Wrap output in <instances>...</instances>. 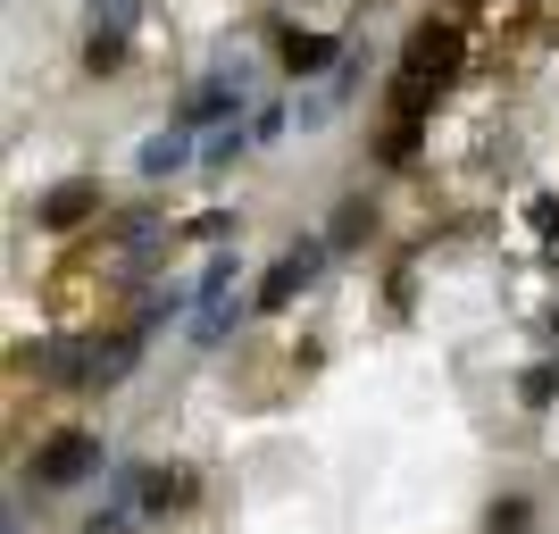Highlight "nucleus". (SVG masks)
I'll return each instance as SVG.
<instances>
[{
    "label": "nucleus",
    "mask_w": 559,
    "mask_h": 534,
    "mask_svg": "<svg viewBox=\"0 0 559 534\" xmlns=\"http://www.w3.org/2000/svg\"><path fill=\"white\" fill-rule=\"evenodd\" d=\"M100 217H109L100 176H59L50 192H34V234H50V242H84V234H100Z\"/></svg>",
    "instance_id": "39448f33"
},
{
    "label": "nucleus",
    "mask_w": 559,
    "mask_h": 534,
    "mask_svg": "<svg viewBox=\"0 0 559 534\" xmlns=\"http://www.w3.org/2000/svg\"><path fill=\"white\" fill-rule=\"evenodd\" d=\"M535 334H543V351H559V301L543 309V325H535Z\"/></svg>",
    "instance_id": "412c9836"
},
{
    "label": "nucleus",
    "mask_w": 559,
    "mask_h": 534,
    "mask_svg": "<svg viewBox=\"0 0 559 534\" xmlns=\"http://www.w3.org/2000/svg\"><path fill=\"white\" fill-rule=\"evenodd\" d=\"M176 226H185V242H210V251H234V242H242V210H226V201L176 217Z\"/></svg>",
    "instance_id": "2eb2a0df"
},
{
    "label": "nucleus",
    "mask_w": 559,
    "mask_h": 534,
    "mask_svg": "<svg viewBox=\"0 0 559 534\" xmlns=\"http://www.w3.org/2000/svg\"><path fill=\"white\" fill-rule=\"evenodd\" d=\"M376 226H384V201H376V192L359 185V192H343V201H334V217H326L318 234L334 242V259H359V251L376 242Z\"/></svg>",
    "instance_id": "9d476101"
},
{
    "label": "nucleus",
    "mask_w": 559,
    "mask_h": 534,
    "mask_svg": "<svg viewBox=\"0 0 559 534\" xmlns=\"http://www.w3.org/2000/svg\"><path fill=\"white\" fill-rule=\"evenodd\" d=\"M126 526H142V518L126 510V501H100V510L84 518V526H75V534H126Z\"/></svg>",
    "instance_id": "aec40b11"
},
{
    "label": "nucleus",
    "mask_w": 559,
    "mask_h": 534,
    "mask_svg": "<svg viewBox=\"0 0 559 534\" xmlns=\"http://www.w3.org/2000/svg\"><path fill=\"white\" fill-rule=\"evenodd\" d=\"M259 309H251V293H226V301H201L192 309V334L185 343L192 351H226V343H242V325H251Z\"/></svg>",
    "instance_id": "9b49d317"
},
{
    "label": "nucleus",
    "mask_w": 559,
    "mask_h": 534,
    "mask_svg": "<svg viewBox=\"0 0 559 534\" xmlns=\"http://www.w3.org/2000/svg\"><path fill=\"white\" fill-rule=\"evenodd\" d=\"M25 368H34L43 393H84L93 401V325H50V334H34Z\"/></svg>",
    "instance_id": "423d86ee"
},
{
    "label": "nucleus",
    "mask_w": 559,
    "mask_h": 534,
    "mask_svg": "<svg viewBox=\"0 0 559 534\" xmlns=\"http://www.w3.org/2000/svg\"><path fill=\"white\" fill-rule=\"evenodd\" d=\"M518 410H526V418H551L559 410V351H543V359L518 368Z\"/></svg>",
    "instance_id": "ddd939ff"
},
{
    "label": "nucleus",
    "mask_w": 559,
    "mask_h": 534,
    "mask_svg": "<svg viewBox=\"0 0 559 534\" xmlns=\"http://www.w3.org/2000/svg\"><path fill=\"white\" fill-rule=\"evenodd\" d=\"M334 276V242L318 226H301V234H284V251L259 268V284H251V309L259 318H284L293 301H309L318 284Z\"/></svg>",
    "instance_id": "f03ea898"
},
{
    "label": "nucleus",
    "mask_w": 559,
    "mask_h": 534,
    "mask_svg": "<svg viewBox=\"0 0 559 534\" xmlns=\"http://www.w3.org/2000/svg\"><path fill=\"white\" fill-rule=\"evenodd\" d=\"M242 159H251V126H217V134H201V176H234Z\"/></svg>",
    "instance_id": "f3484780"
},
{
    "label": "nucleus",
    "mask_w": 559,
    "mask_h": 534,
    "mask_svg": "<svg viewBox=\"0 0 559 534\" xmlns=\"http://www.w3.org/2000/svg\"><path fill=\"white\" fill-rule=\"evenodd\" d=\"M142 17H151V0H84V34H126L134 43Z\"/></svg>",
    "instance_id": "dca6fc26"
},
{
    "label": "nucleus",
    "mask_w": 559,
    "mask_h": 534,
    "mask_svg": "<svg viewBox=\"0 0 559 534\" xmlns=\"http://www.w3.org/2000/svg\"><path fill=\"white\" fill-rule=\"evenodd\" d=\"M192 167H201V134H192V126H176V117H167V126H151V134H142V151H134L142 192L176 185V176H192Z\"/></svg>",
    "instance_id": "1a4fd4ad"
},
{
    "label": "nucleus",
    "mask_w": 559,
    "mask_h": 534,
    "mask_svg": "<svg viewBox=\"0 0 559 534\" xmlns=\"http://www.w3.org/2000/svg\"><path fill=\"white\" fill-rule=\"evenodd\" d=\"M117 451L100 426H43L34 435V451H25V476H34V493H75L84 476H109Z\"/></svg>",
    "instance_id": "7ed1b4c3"
},
{
    "label": "nucleus",
    "mask_w": 559,
    "mask_h": 534,
    "mask_svg": "<svg viewBox=\"0 0 559 534\" xmlns=\"http://www.w3.org/2000/svg\"><path fill=\"white\" fill-rule=\"evenodd\" d=\"M426 134H435L426 117H384V126H376V167H418Z\"/></svg>",
    "instance_id": "f8f14e48"
},
{
    "label": "nucleus",
    "mask_w": 559,
    "mask_h": 534,
    "mask_svg": "<svg viewBox=\"0 0 559 534\" xmlns=\"http://www.w3.org/2000/svg\"><path fill=\"white\" fill-rule=\"evenodd\" d=\"M201 510V467L192 460H134V518L142 526H167V518Z\"/></svg>",
    "instance_id": "0eeeda50"
},
{
    "label": "nucleus",
    "mask_w": 559,
    "mask_h": 534,
    "mask_svg": "<svg viewBox=\"0 0 559 534\" xmlns=\"http://www.w3.org/2000/svg\"><path fill=\"white\" fill-rule=\"evenodd\" d=\"M485 534H535V501H526V493H501L485 510Z\"/></svg>",
    "instance_id": "6ab92c4d"
},
{
    "label": "nucleus",
    "mask_w": 559,
    "mask_h": 534,
    "mask_svg": "<svg viewBox=\"0 0 559 534\" xmlns=\"http://www.w3.org/2000/svg\"><path fill=\"white\" fill-rule=\"evenodd\" d=\"M142 359H151V325H134V318L93 325V401L117 393V384H134Z\"/></svg>",
    "instance_id": "6e6552de"
},
{
    "label": "nucleus",
    "mask_w": 559,
    "mask_h": 534,
    "mask_svg": "<svg viewBox=\"0 0 559 534\" xmlns=\"http://www.w3.org/2000/svg\"><path fill=\"white\" fill-rule=\"evenodd\" d=\"M126 59H134V43H126V34H84V43H75V68L93 75V84H117V75H126Z\"/></svg>",
    "instance_id": "4468645a"
},
{
    "label": "nucleus",
    "mask_w": 559,
    "mask_h": 534,
    "mask_svg": "<svg viewBox=\"0 0 559 534\" xmlns=\"http://www.w3.org/2000/svg\"><path fill=\"white\" fill-rule=\"evenodd\" d=\"M467 68H476V25H467L460 9H426V17H409L393 75H418V84H435V93H460Z\"/></svg>",
    "instance_id": "f257e3e1"
},
{
    "label": "nucleus",
    "mask_w": 559,
    "mask_h": 534,
    "mask_svg": "<svg viewBox=\"0 0 559 534\" xmlns=\"http://www.w3.org/2000/svg\"><path fill=\"white\" fill-rule=\"evenodd\" d=\"M267 50H276V75L301 93V84H326L350 59V34H326V25H301V17H267Z\"/></svg>",
    "instance_id": "20e7f679"
},
{
    "label": "nucleus",
    "mask_w": 559,
    "mask_h": 534,
    "mask_svg": "<svg viewBox=\"0 0 559 534\" xmlns=\"http://www.w3.org/2000/svg\"><path fill=\"white\" fill-rule=\"evenodd\" d=\"M284 134H293V100H284V93H267V100L251 109V151H276Z\"/></svg>",
    "instance_id": "a211bd4d"
}]
</instances>
